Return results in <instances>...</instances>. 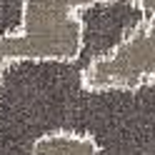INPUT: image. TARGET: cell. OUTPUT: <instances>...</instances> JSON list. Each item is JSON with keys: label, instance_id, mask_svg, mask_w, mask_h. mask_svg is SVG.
Returning <instances> with one entry per match:
<instances>
[{"label": "cell", "instance_id": "2", "mask_svg": "<svg viewBox=\"0 0 155 155\" xmlns=\"http://www.w3.org/2000/svg\"><path fill=\"white\" fill-rule=\"evenodd\" d=\"M143 10L138 23L108 53L85 65L80 85L90 93L103 90H138L155 83V0H135Z\"/></svg>", "mask_w": 155, "mask_h": 155}, {"label": "cell", "instance_id": "3", "mask_svg": "<svg viewBox=\"0 0 155 155\" xmlns=\"http://www.w3.org/2000/svg\"><path fill=\"white\" fill-rule=\"evenodd\" d=\"M30 155H100L93 135L78 130H50L35 138Z\"/></svg>", "mask_w": 155, "mask_h": 155}, {"label": "cell", "instance_id": "1", "mask_svg": "<svg viewBox=\"0 0 155 155\" xmlns=\"http://www.w3.org/2000/svg\"><path fill=\"white\" fill-rule=\"evenodd\" d=\"M83 18L60 0H23L20 30L0 35V70L5 65L73 63L83 53Z\"/></svg>", "mask_w": 155, "mask_h": 155}]
</instances>
